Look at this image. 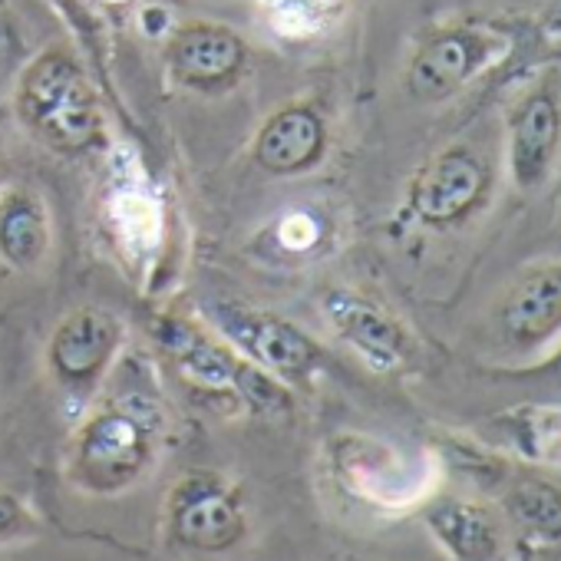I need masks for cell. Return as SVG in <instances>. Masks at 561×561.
Segmentation results:
<instances>
[{
    "mask_svg": "<svg viewBox=\"0 0 561 561\" xmlns=\"http://www.w3.org/2000/svg\"><path fill=\"white\" fill-rule=\"evenodd\" d=\"M324 318H328L331 331L364 357L367 367L393 370L403 364V357H407L403 328L393 318H387L380 308H374L354 295L334 291L324 301Z\"/></svg>",
    "mask_w": 561,
    "mask_h": 561,
    "instance_id": "obj_7",
    "label": "cell"
},
{
    "mask_svg": "<svg viewBox=\"0 0 561 561\" xmlns=\"http://www.w3.org/2000/svg\"><path fill=\"white\" fill-rule=\"evenodd\" d=\"M489 60V41L466 31L433 37L410 67V90L420 100H443L456 93Z\"/></svg>",
    "mask_w": 561,
    "mask_h": 561,
    "instance_id": "obj_10",
    "label": "cell"
},
{
    "mask_svg": "<svg viewBox=\"0 0 561 561\" xmlns=\"http://www.w3.org/2000/svg\"><path fill=\"white\" fill-rule=\"evenodd\" d=\"M165 528L179 548L221 554L248 535V512L228 479L218 472H188L169 492Z\"/></svg>",
    "mask_w": 561,
    "mask_h": 561,
    "instance_id": "obj_4",
    "label": "cell"
},
{
    "mask_svg": "<svg viewBox=\"0 0 561 561\" xmlns=\"http://www.w3.org/2000/svg\"><path fill=\"white\" fill-rule=\"evenodd\" d=\"M119 321L96 308H80L67 314L47 344V360L54 377L70 390L93 387L106 367L113 364V354L119 351Z\"/></svg>",
    "mask_w": 561,
    "mask_h": 561,
    "instance_id": "obj_6",
    "label": "cell"
},
{
    "mask_svg": "<svg viewBox=\"0 0 561 561\" xmlns=\"http://www.w3.org/2000/svg\"><path fill=\"white\" fill-rule=\"evenodd\" d=\"M512 518L538 538H561V492L541 479H522L505 499Z\"/></svg>",
    "mask_w": 561,
    "mask_h": 561,
    "instance_id": "obj_16",
    "label": "cell"
},
{
    "mask_svg": "<svg viewBox=\"0 0 561 561\" xmlns=\"http://www.w3.org/2000/svg\"><path fill=\"white\" fill-rule=\"evenodd\" d=\"M551 370H554V374H558V377H561V354H558V357H554V364H551Z\"/></svg>",
    "mask_w": 561,
    "mask_h": 561,
    "instance_id": "obj_20",
    "label": "cell"
},
{
    "mask_svg": "<svg viewBox=\"0 0 561 561\" xmlns=\"http://www.w3.org/2000/svg\"><path fill=\"white\" fill-rule=\"evenodd\" d=\"M328 459L334 479L374 508H407L430 492L426 462L410 459L397 446L374 436L341 433L331 439Z\"/></svg>",
    "mask_w": 561,
    "mask_h": 561,
    "instance_id": "obj_3",
    "label": "cell"
},
{
    "mask_svg": "<svg viewBox=\"0 0 561 561\" xmlns=\"http://www.w3.org/2000/svg\"><path fill=\"white\" fill-rule=\"evenodd\" d=\"M244 44L215 24H188L169 44V64L188 87H218L241 70Z\"/></svg>",
    "mask_w": 561,
    "mask_h": 561,
    "instance_id": "obj_11",
    "label": "cell"
},
{
    "mask_svg": "<svg viewBox=\"0 0 561 561\" xmlns=\"http://www.w3.org/2000/svg\"><path fill=\"white\" fill-rule=\"evenodd\" d=\"M426 522L456 561H492L499 554L495 522L479 505L443 502L426 515Z\"/></svg>",
    "mask_w": 561,
    "mask_h": 561,
    "instance_id": "obj_14",
    "label": "cell"
},
{
    "mask_svg": "<svg viewBox=\"0 0 561 561\" xmlns=\"http://www.w3.org/2000/svg\"><path fill=\"white\" fill-rule=\"evenodd\" d=\"M18 116L21 123L50 149L80 152L100 136V103L77 67L64 50L37 57L18 87Z\"/></svg>",
    "mask_w": 561,
    "mask_h": 561,
    "instance_id": "obj_2",
    "label": "cell"
},
{
    "mask_svg": "<svg viewBox=\"0 0 561 561\" xmlns=\"http://www.w3.org/2000/svg\"><path fill=\"white\" fill-rule=\"evenodd\" d=\"M318 234H321V228H318V221L311 218V215H288L285 221H280V228H277V238H280V244L285 248H295V251H305V248H311L314 241H318Z\"/></svg>",
    "mask_w": 561,
    "mask_h": 561,
    "instance_id": "obj_19",
    "label": "cell"
},
{
    "mask_svg": "<svg viewBox=\"0 0 561 561\" xmlns=\"http://www.w3.org/2000/svg\"><path fill=\"white\" fill-rule=\"evenodd\" d=\"M54 244L47 202L31 185L0 192V261L14 271H37Z\"/></svg>",
    "mask_w": 561,
    "mask_h": 561,
    "instance_id": "obj_8",
    "label": "cell"
},
{
    "mask_svg": "<svg viewBox=\"0 0 561 561\" xmlns=\"http://www.w3.org/2000/svg\"><path fill=\"white\" fill-rule=\"evenodd\" d=\"M113 225L136 251H152L162 238V208L142 192H119L110 205Z\"/></svg>",
    "mask_w": 561,
    "mask_h": 561,
    "instance_id": "obj_17",
    "label": "cell"
},
{
    "mask_svg": "<svg viewBox=\"0 0 561 561\" xmlns=\"http://www.w3.org/2000/svg\"><path fill=\"white\" fill-rule=\"evenodd\" d=\"M215 328L231 341L234 351L274 380L298 383L318 364V347L295 324L244 305H215Z\"/></svg>",
    "mask_w": 561,
    "mask_h": 561,
    "instance_id": "obj_5",
    "label": "cell"
},
{
    "mask_svg": "<svg viewBox=\"0 0 561 561\" xmlns=\"http://www.w3.org/2000/svg\"><path fill=\"white\" fill-rule=\"evenodd\" d=\"M482 192V169L466 152H446L413 185V208L426 221H453L459 218L476 195Z\"/></svg>",
    "mask_w": 561,
    "mask_h": 561,
    "instance_id": "obj_12",
    "label": "cell"
},
{
    "mask_svg": "<svg viewBox=\"0 0 561 561\" xmlns=\"http://www.w3.org/2000/svg\"><path fill=\"white\" fill-rule=\"evenodd\" d=\"M162 433L165 416L152 397L116 393L77 430L67 453V479L87 495H119L149 476Z\"/></svg>",
    "mask_w": 561,
    "mask_h": 561,
    "instance_id": "obj_1",
    "label": "cell"
},
{
    "mask_svg": "<svg viewBox=\"0 0 561 561\" xmlns=\"http://www.w3.org/2000/svg\"><path fill=\"white\" fill-rule=\"evenodd\" d=\"M558 136L561 116L551 93H531L512 119V172L522 185H531L548 172Z\"/></svg>",
    "mask_w": 561,
    "mask_h": 561,
    "instance_id": "obj_13",
    "label": "cell"
},
{
    "mask_svg": "<svg viewBox=\"0 0 561 561\" xmlns=\"http://www.w3.org/2000/svg\"><path fill=\"white\" fill-rule=\"evenodd\" d=\"M561 328V274L525 277L505 305V331L515 341H541Z\"/></svg>",
    "mask_w": 561,
    "mask_h": 561,
    "instance_id": "obj_15",
    "label": "cell"
},
{
    "mask_svg": "<svg viewBox=\"0 0 561 561\" xmlns=\"http://www.w3.org/2000/svg\"><path fill=\"white\" fill-rule=\"evenodd\" d=\"M324 146L328 133L321 116L308 106H288L261 126L254 139V159L274 175H295L311 169L324 156Z\"/></svg>",
    "mask_w": 561,
    "mask_h": 561,
    "instance_id": "obj_9",
    "label": "cell"
},
{
    "mask_svg": "<svg viewBox=\"0 0 561 561\" xmlns=\"http://www.w3.org/2000/svg\"><path fill=\"white\" fill-rule=\"evenodd\" d=\"M37 535H41L37 515L14 492H0V548L37 538Z\"/></svg>",
    "mask_w": 561,
    "mask_h": 561,
    "instance_id": "obj_18",
    "label": "cell"
}]
</instances>
